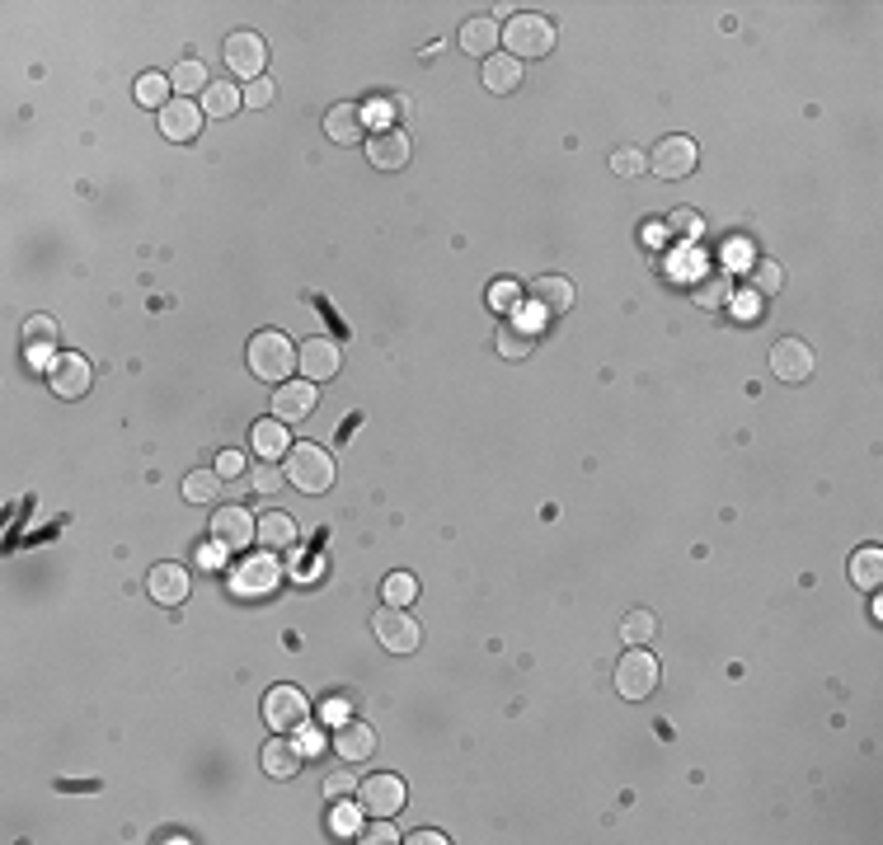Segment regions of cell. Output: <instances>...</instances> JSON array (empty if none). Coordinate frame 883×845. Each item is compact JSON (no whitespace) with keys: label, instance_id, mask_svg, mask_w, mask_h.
Segmentation results:
<instances>
[{"label":"cell","instance_id":"23","mask_svg":"<svg viewBox=\"0 0 883 845\" xmlns=\"http://www.w3.org/2000/svg\"><path fill=\"white\" fill-rule=\"evenodd\" d=\"M484 85L494 94H512L522 85V62L512 57V52H494V57H484Z\"/></svg>","mask_w":883,"mask_h":845},{"label":"cell","instance_id":"6","mask_svg":"<svg viewBox=\"0 0 883 845\" xmlns=\"http://www.w3.org/2000/svg\"><path fill=\"white\" fill-rule=\"evenodd\" d=\"M306 695L296 691V686H273V691L264 695V719L273 733H296V728H306Z\"/></svg>","mask_w":883,"mask_h":845},{"label":"cell","instance_id":"33","mask_svg":"<svg viewBox=\"0 0 883 845\" xmlns=\"http://www.w3.org/2000/svg\"><path fill=\"white\" fill-rule=\"evenodd\" d=\"M170 94H174L170 76H155V71H146V76L137 80V104L141 108H165V104H170Z\"/></svg>","mask_w":883,"mask_h":845},{"label":"cell","instance_id":"14","mask_svg":"<svg viewBox=\"0 0 883 845\" xmlns=\"http://www.w3.org/2000/svg\"><path fill=\"white\" fill-rule=\"evenodd\" d=\"M367 160H372L376 169L395 174V169L409 165V137H404L400 127H376L372 137H367Z\"/></svg>","mask_w":883,"mask_h":845},{"label":"cell","instance_id":"25","mask_svg":"<svg viewBox=\"0 0 883 845\" xmlns=\"http://www.w3.org/2000/svg\"><path fill=\"white\" fill-rule=\"evenodd\" d=\"M278 587V564L268 559V554H254V559H245L240 564V592H273Z\"/></svg>","mask_w":883,"mask_h":845},{"label":"cell","instance_id":"1","mask_svg":"<svg viewBox=\"0 0 883 845\" xmlns=\"http://www.w3.org/2000/svg\"><path fill=\"white\" fill-rule=\"evenodd\" d=\"M292 367H296V353H292V338L278 334V329H264V334L249 338V371L268 385H282L292 381Z\"/></svg>","mask_w":883,"mask_h":845},{"label":"cell","instance_id":"42","mask_svg":"<svg viewBox=\"0 0 883 845\" xmlns=\"http://www.w3.org/2000/svg\"><path fill=\"white\" fill-rule=\"evenodd\" d=\"M217 475L221 479H240V475H245V456H240V451H221V456H217Z\"/></svg>","mask_w":883,"mask_h":845},{"label":"cell","instance_id":"8","mask_svg":"<svg viewBox=\"0 0 883 845\" xmlns=\"http://www.w3.org/2000/svg\"><path fill=\"white\" fill-rule=\"evenodd\" d=\"M813 367H818V357H813V348H808L804 338H780L771 348V371L785 385H804L813 376Z\"/></svg>","mask_w":883,"mask_h":845},{"label":"cell","instance_id":"32","mask_svg":"<svg viewBox=\"0 0 883 845\" xmlns=\"http://www.w3.org/2000/svg\"><path fill=\"white\" fill-rule=\"evenodd\" d=\"M498 353L508 357V362H522L531 353V329H522L517 320H503L498 324Z\"/></svg>","mask_w":883,"mask_h":845},{"label":"cell","instance_id":"44","mask_svg":"<svg viewBox=\"0 0 883 845\" xmlns=\"http://www.w3.org/2000/svg\"><path fill=\"white\" fill-rule=\"evenodd\" d=\"M278 484H282V475L273 470V465H259V470H254V489H259V493H273Z\"/></svg>","mask_w":883,"mask_h":845},{"label":"cell","instance_id":"18","mask_svg":"<svg viewBox=\"0 0 883 845\" xmlns=\"http://www.w3.org/2000/svg\"><path fill=\"white\" fill-rule=\"evenodd\" d=\"M160 132L170 141H193L202 132V108L188 104V99H170L160 108Z\"/></svg>","mask_w":883,"mask_h":845},{"label":"cell","instance_id":"15","mask_svg":"<svg viewBox=\"0 0 883 845\" xmlns=\"http://www.w3.org/2000/svg\"><path fill=\"white\" fill-rule=\"evenodd\" d=\"M188 587H193V578H188L184 564H155V569L146 573V592H151V601H160V606L188 601Z\"/></svg>","mask_w":883,"mask_h":845},{"label":"cell","instance_id":"13","mask_svg":"<svg viewBox=\"0 0 883 845\" xmlns=\"http://www.w3.org/2000/svg\"><path fill=\"white\" fill-rule=\"evenodd\" d=\"M339 343L334 338H310V343H301L296 348V367L306 371V381H329V376H339Z\"/></svg>","mask_w":883,"mask_h":845},{"label":"cell","instance_id":"27","mask_svg":"<svg viewBox=\"0 0 883 845\" xmlns=\"http://www.w3.org/2000/svg\"><path fill=\"white\" fill-rule=\"evenodd\" d=\"M170 85H174V94H179V99H188V94H202L212 80H207V66H202L198 57H184V62H174Z\"/></svg>","mask_w":883,"mask_h":845},{"label":"cell","instance_id":"19","mask_svg":"<svg viewBox=\"0 0 883 845\" xmlns=\"http://www.w3.org/2000/svg\"><path fill=\"white\" fill-rule=\"evenodd\" d=\"M249 442H254V456L259 461H287V451H292V432L282 418H264V423H254L249 428Z\"/></svg>","mask_w":883,"mask_h":845},{"label":"cell","instance_id":"17","mask_svg":"<svg viewBox=\"0 0 883 845\" xmlns=\"http://www.w3.org/2000/svg\"><path fill=\"white\" fill-rule=\"evenodd\" d=\"M334 752L339 761H367L376 752V728L367 719H343L334 728Z\"/></svg>","mask_w":883,"mask_h":845},{"label":"cell","instance_id":"11","mask_svg":"<svg viewBox=\"0 0 883 845\" xmlns=\"http://www.w3.org/2000/svg\"><path fill=\"white\" fill-rule=\"evenodd\" d=\"M649 169L658 179H686L696 169V141L691 137H663L658 151L649 155Z\"/></svg>","mask_w":883,"mask_h":845},{"label":"cell","instance_id":"20","mask_svg":"<svg viewBox=\"0 0 883 845\" xmlns=\"http://www.w3.org/2000/svg\"><path fill=\"white\" fill-rule=\"evenodd\" d=\"M24 348H29V362H47V357H62V329L52 315H33L24 320Z\"/></svg>","mask_w":883,"mask_h":845},{"label":"cell","instance_id":"3","mask_svg":"<svg viewBox=\"0 0 883 845\" xmlns=\"http://www.w3.org/2000/svg\"><path fill=\"white\" fill-rule=\"evenodd\" d=\"M503 43L512 47L517 62H531V57H545L555 47V24L545 15H512L508 29H503Z\"/></svg>","mask_w":883,"mask_h":845},{"label":"cell","instance_id":"36","mask_svg":"<svg viewBox=\"0 0 883 845\" xmlns=\"http://www.w3.org/2000/svg\"><path fill=\"white\" fill-rule=\"evenodd\" d=\"M747 282H752V292H757V296H775L780 287H785V268H780V263H771V259H761Z\"/></svg>","mask_w":883,"mask_h":845},{"label":"cell","instance_id":"45","mask_svg":"<svg viewBox=\"0 0 883 845\" xmlns=\"http://www.w3.org/2000/svg\"><path fill=\"white\" fill-rule=\"evenodd\" d=\"M733 315H738V320H757V315H761V310H757V292L733 296Z\"/></svg>","mask_w":883,"mask_h":845},{"label":"cell","instance_id":"28","mask_svg":"<svg viewBox=\"0 0 883 845\" xmlns=\"http://www.w3.org/2000/svg\"><path fill=\"white\" fill-rule=\"evenodd\" d=\"M296 540V522L287 517V512H264L259 517V545H268V550H287Z\"/></svg>","mask_w":883,"mask_h":845},{"label":"cell","instance_id":"4","mask_svg":"<svg viewBox=\"0 0 883 845\" xmlns=\"http://www.w3.org/2000/svg\"><path fill=\"white\" fill-rule=\"evenodd\" d=\"M372 630H376V639H381V648H386V653H395V658H409V653L423 644L419 620L404 611V606H386V611H376Z\"/></svg>","mask_w":883,"mask_h":845},{"label":"cell","instance_id":"39","mask_svg":"<svg viewBox=\"0 0 883 845\" xmlns=\"http://www.w3.org/2000/svg\"><path fill=\"white\" fill-rule=\"evenodd\" d=\"M348 794H357L353 770H334V775H325V799H348Z\"/></svg>","mask_w":883,"mask_h":845},{"label":"cell","instance_id":"21","mask_svg":"<svg viewBox=\"0 0 883 845\" xmlns=\"http://www.w3.org/2000/svg\"><path fill=\"white\" fill-rule=\"evenodd\" d=\"M531 301H536V310H545V315H564V310H574V282L559 273H545L531 282Z\"/></svg>","mask_w":883,"mask_h":845},{"label":"cell","instance_id":"37","mask_svg":"<svg viewBox=\"0 0 883 845\" xmlns=\"http://www.w3.org/2000/svg\"><path fill=\"white\" fill-rule=\"evenodd\" d=\"M667 231L677 235V240H700V235H705V221H700L696 207H677V212L667 216Z\"/></svg>","mask_w":883,"mask_h":845},{"label":"cell","instance_id":"30","mask_svg":"<svg viewBox=\"0 0 883 845\" xmlns=\"http://www.w3.org/2000/svg\"><path fill=\"white\" fill-rule=\"evenodd\" d=\"M653 634H658V615H653L649 606H635V611L620 620V639H625L630 648H644Z\"/></svg>","mask_w":883,"mask_h":845},{"label":"cell","instance_id":"49","mask_svg":"<svg viewBox=\"0 0 883 845\" xmlns=\"http://www.w3.org/2000/svg\"><path fill=\"white\" fill-rule=\"evenodd\" d=\"M353 822H357V813H353V808H343V813L334 817V827H339V831H353Z\"/></svg>","mask_w":883,"mask_h":845},{"label":"cell","instance_id":"31","mask_svg":"<svg viewBox=\"0 0 883 845\" xmlns=\"http://www.w3.org/2000/svg\"><path fill=\"white\" fill-rule=\"evenodd\" d=\"M245 104V90H235V85H207V90H202V113H207V118H231L235 108Z\"/></svg>","mask_w":883,"mask_h":845},{"label":"cell","instance_id":"26","mask_svg":"<svg viewBox=\"0 0 883 845\" xmlns=\"http://www.w3.org/2000/svg\"><path fill=\"white\" fill-rule=\"evenodd\" d=\"M264 770L273 775V780H292L296 770H301V752H296L287 738H273L264 747Z\"/></svg>","mask_w":883,"mask_h":845},{"label":"cell","instance_id":"34","mask_svg":"<svg viewBox=\"0 0 883 845\" xmlns=\"http://www.w3.org/2000/svg\"><path fill=\"white\" fill-rule=\"evenodd\" d=\"M217 493H221V475H217V470H193V475L184 479V498H188V503H217Z\"/></svg>","mask_w":883,"mask_h":845},{"label":"cell","instance_id":"41","mask_svg":"<svg viewBox=\"0 0 883 845\" xmlns=\"http://www.w3.org/2000/svg\"><path fill=\"white\" fill-rule=\"evenodd\" d=\"M362 841H367V845H395V841H400V831L390 827V817H376L372 827L362 831Z\"/></svg>","mask_w":883,"mask_h":845},{"label":"cell","instance_id":"12","mask_svg":"<svg viewBox=\"0 0 883 845\" xmlns=\"http://www.w3.org/2000/svg\"><path fill=\"white\" fill-rule=\"evenodd\" d=\"M47 385H52V395H62V400H80V395L90 390V362H85L80 353L52 357V367H47Z\"/></svg>","mask_w":883,"mask_h":845},{"label":"cell","instance_id":"29","mask_svg":"<svg viewBox=\"0 0 883 845\" xmlns=\"http://www.w3.org/2000/svg\"><path fill=\"white\" fill-rule=\"evenodd\" d=\"M851 583L855 587H865V592H874V587L883 583V550H855L851 554Z\"/></svg>","mask_w":883,"mask_h":845},{"label":"cell","instance_id":"24","mask_svg":"<svg viewBox=\"0 0 883 845\" xmlns=\"http://www.w3.org/2000/svg\"><path fill=\"white\" fill-rule=\"evenodd\" d=\"M498 38H503V29H498L494 19H465L461 24V47L470 57H494Z\"/></svg>","mask_w":883,"mask_h":845},{"label":"cell","instance_id":"2","mask_svg":"<svg viewBox=\"0 0 883 845\" xmlns=\"http://www.w3.org/2000/svg\"><path fill=\"white\" fill-rule=\"evenodd\" d=\"M287 479L301 493H329V484H334V456L315 442H296L287 451Z\"/></svg>","mask_w":883,"mask_h":845},{"label":"cell","instance_id":"40","mask_svg":"<svg viewBox=\"0 0 883 845\" xmlns=\"http://www.w3.org/2000/svg\"><path fill=\"white\" fill-rule=\"evenodd\" d=\"M245 104L249 108H268V104H273V80H268V76L249 80V85H245Z\"/></svg>","mask_w":883,"mask_h":845},{"label":"cell","instance_id":"22","mask_svg":"<svg viewBox=\"0 0 883 845\" xmlns=\"http://www.w3.org/2000/svg\"><path fill=\"white\" fill-rule=\"evenodd\" d=\"M325 132H329L334 146H357L362 132H367V127H362V108L357 104H334L325 113Z\"/></svg>","mask_w":883,"mask_h":845},{"label":"cell","instance_id":"9","mask_svg":"<svg viewBox=\"0 0 883 845\" xmlns=\"http://www.w3.org/2000/svg\"><path fill=\"white\" fill-rule=\"evenodd\" d=\"M357 803L372 817H395L404 808V780L400 775H367V784H357Z\"/></svg>","mask_w":883,"mask_h":845},{"label":"cell","instance_id":"10","mask_svg":"<svg viewBox=\"0 0 883 845\" xmlns=\"http://www.w3.org/2000/svg\"><path fill=\"white\" fill-rule=\"evenodd\" d=\"M264 62H268V47L259 33H231V38H226V66H231V76L259 80L264 76Z\"/></svg>","mask_w":883,"mask_h":845},{"label":"cell","instance_id":"43","mask_svg":"<svg viewBox=\"0 0 883 845\" xmlns=\"http://www.w3.org/2000/svg\"><path fill=\"white\" fill-rule=\"evenodd\" d=\"M489 301H494L498 310H508L512 301H522V287H512V282H498L494 292H489Z\"/></svg>","mask_w":883,"mask_h":845},{"label":"cell","instance_id":"5","mask_svg":"<svg viewBox=\"0 0 883 845\" xmlns=\"http://www.w3.org/2000/svg\"><path fill=\"white\" fill-rule=\"evenodd\" d=\"M653 686H658V658L644 653V648H630V653L616 662V691L625 695V700H649Z\"/></svg>","mask_w":883,"mask_h":845},{"label":"cell","instance_id":"7","mask_svg":"<svg viewBox=\"0 0 883 845\" xmlns=\"http://www.w3.org/2000/svg\"><path fill=\"white\" fill-rule=\"evenodd\" d=\"M212 540H217V550H249V545L259 540L254 512H249V507H217V517H212Z\"/></svg>","mask_w":883,"mask_h":845},{"label":"cell","instance_id":"16","mask_svg":"<svg viewBox=\"0 0 883 845\" xmlns=\"http://www.w3.org/2000/svg\"><path fill=\"white\" fill-rule=\"evenodd\" d=\"M315 400H320V390H315V381H292V385H278V390H273V418H282V423H301V418H310V409H315Z\"/></svg>","mask_w":883,"mask_h":845},{"label":"cell","instance_id":"35","mask_svg":"<svg viewBox=\"0 0 883 845\" xmlns=\"http://www.w3.org/2000/svg\"><path fill=\"white\" fill-rule=\"evenodd\" d=\"M381 592H386V606H404L409 611L414 597H419V583H414V573H390Z\"/></svg>","mask_w":883,"mask_h":845},{"label":"cell","instance_id":"48","mask_svg":"<svg viewBox=\"0 0 883 845\" xmlns=\"http://www.w3.org/2000/svg\"><path fill=\"white\" fill-rule=\"evenodd\" d=\"M386 108H390V113H404V118H409V108H414V104H409V99H400V94H386Z\"/></svg>","mask_w":883,"mask_h":845},{"label":"cell","instance_id":"38","mask_svg":"<svg viewBox=\"0 0 883 845\" xmlns=\"http://www.w3.org/2000/svg\"><path fill=\"white\" fill-rule=\"evenodd\" d=\"M644 165H649V155H639L635 146H620V151L611 155V169H616V174H625V179H635Z\"/></svg>","mask_w":883,"mask_h":845},{"label":"cell","instance_id":"47","mask_svg":"<svg viewBox=\"0 0 883 845\" xmlns=\"http://www.w3.org/2000/svg\"><path fill=\"white\" fill-rule=\"evenodd\" d=\"M404 841H409V845H442L447 836H442V831H433V827H423V831H414V836H404Z\"/></svg>","mask_w":883,"mask_h":845},{"label":"cell","instance_id":"46","mask_svg":"<svg viewBox=\"0 0 883 845\" xmlns=\"http://www.w3.org/2000/svg\"><path fill=\"white\" fill-rule=\"evenodd\" d=\"M724 287H729V282H724V277H714L710 287H700V301H705V306H719V301H724Z\"/></svg>","mask_w":883,"mask_h":845}]
</instances>
